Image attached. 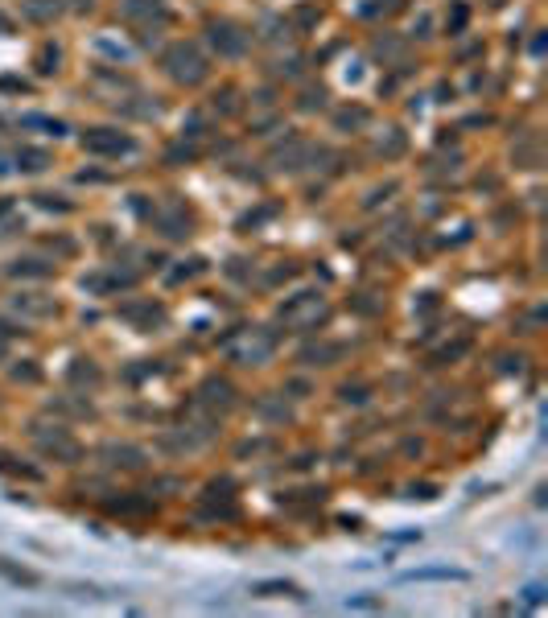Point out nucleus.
<instances>
[{
    "mask_svg": "<svg viewBox=\"0 0 548 618\" xmlns=\"http://www.w3.org/2000/svg\"><path fill=\"white\" fill-rule=\"evenodd\" d=\"M404 581H466L462 569H416V573H404Z\"/></svg>",
    "mask_w": 548,
    "mask_h": 618,
    "instance_id": "nucleus-1",
    "label": "nucleus"
}]
</instances>
